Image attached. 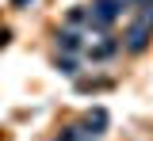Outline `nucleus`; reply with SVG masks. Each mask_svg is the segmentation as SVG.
Masks as SVG:
<instances>
[{
	"instance_id": "obj_3",
	"label": "nucleus",
	"mask_w": 153,
	"mask_h": 141,
	"mask_svg": "<svg viewBox=\"0 0 153 141\" xmlns=\"http://www.w3.org/2000/svg\"><path fill=\"white\" fill-rule=\"evenodd\" d=\"M12 4H27V0H12Z\"/></svg>"
},
{
	"instance_id": "obj_2",
	"label": "nucleus",
	"mask_w": 153,
	"mask_h": 141,
	"mask_svg": "<svg viewBox=\"0 0 153 141\" xmlns=\"http://www.w3.org/2000/svg\"><path fill=\"white\" fill-rule=\"evenodd\" d=\"M61 141H92V134H84V130H65Z\"/></svg>"
},
{
	"instance_id": "obj_1",
	"label": "nucleus",
	"mask_w": 153,
	"mask_h": 141,
	"mask_svg": "<svg viewBox=\"0 0 153 141\" xmlns=\"http://www.w3.org/2000/svg\"><path fill=\"white\" fill-rule=\"evenodd\" d=\"M149 35H153V4H149V8H142V19L130 27V35H126V46L138 54V50H146Z\"/></svg>"
}]
</instances>
